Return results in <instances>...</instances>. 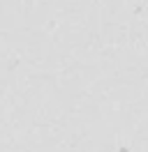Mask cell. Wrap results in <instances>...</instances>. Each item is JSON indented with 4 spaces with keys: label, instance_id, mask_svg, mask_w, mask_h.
Listing matches in <instances>:
<instances>
[{
    "label": "cell",
    "instance_id": "1",
    "mask_svg": "<svg viewBox=\"0 0 148 152\" xmlns=\"http://www.w3.org/2000/svg\"><path fill=\"white\" fill-rule=\"evenodd\" d=\"M120 152H127V150H120Z\"/></svg>",
    "mask_w": 148,
    "mask_h": 152
}]
</instances>
